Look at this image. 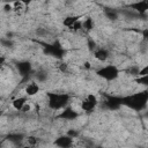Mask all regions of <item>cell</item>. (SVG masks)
<instances>
[{
  "label": "cell",
  "mask_w": 148,
  "mask_h": 148,
  "mask_svg": "<svg viewBox=\"0 0 148 148\" xmlns=\"http://www.w3.org/2000/svg\"><path fill=\"white\" fill-rule=\"evenodd\" d=\"M47 98H49V108L52 109V110H59V109H62L69 97L67 94H57V92H47L46 94Z\"/></svg>",
  "instance_id": "obj_1"
},
{
  "label": "cell",
  "mask_w": 148,
  "mask_h": 148,
  "mask_svg": "<svg viewBox=\"0 0 148 148\" xmlns=\"http://www.w3.org/2000/svg\"><path fill=\"white\" fill-rule=\"evenodd\" d=\"M98 76L110 81V80H114L118 74H119V69L114 66V65H108V66H104L102 68H99L96 73Z\"/></svg>",
  "instance_id": "obj_2"
},
{
  "label": "cell",
  "mask_w": 148,
  "mask_h": 148,
  "mask_svg": "<svg viewBox=\"0 0 148 148\" xmlns=\"http://www.w3.org/2000/svg\"><path fill=\"white\" fill-rule=\"evenodd\" d=\"M97 103H98L97 97H96L95 95L90 94V95H88V96L81 102V108H82V110L86 111V112H91V111H94V109L96 108Z\"/></svg>",
  "instance_id": "obj_3"
},
{
  "label": "cell",
  "mask_w": 148,
  "mask_h": 148,
  "mask_svg": "<svg viewBox=\"0 0 148 148\" xmlns=\"http://www.w3.org/2000/svg\"><path fill=\"white\" fill-rule=\"evenodd\" d=\"M128 7H131L133 10L139 12L140 14H143V13H146L147 9H148V2H147L146 0H141V1H136V2H134V3H132V5H130Z\"/></svg>",
  "instance_id": "obj_4"
},
{
  "label": "cell",
  "mask_w": 148,
  "mask_h": 148,
  "mask_svg": "<svg viewBox=\"0 0 148 148\" xmlns=\"http://www.w3.org/2000/svg\"><path fill=\"white\" fill-rule=\"evenodd\" d=\"M24 91H25V94L28 96H35V95H37L39 92V86L36 82H30L29 84H27Z\"/></svg>",
  "instance_id": "obj_5"
},
{
  "label": "cell",
  "mask_w": 148,
  "mask_h": 148,
  "mask_svg": "<svg viewBox=\"0 0 148 148\" xmlns=\"http://www.w3.org/2000/svg\"><path fill=\"white\" fill-rule=\"evenodd\" d=\"M54 143H56L57 146H59V147H71V146L73 145V139H72L71 136H68V135H66V136H60V138H58V139L54 141Z\"/></svg>",
  "instance_id": "obj_6"
},
{
  "label": "cell",
  "mask_w": 148,
  "mask_h": 148,
  "mask_svg": "<svg viewBox=\"0 0 148 148\" xmlns=\"http://www.w3.org/2000/svg\"><path fill=\"white\" fill-rule=\"evenodd\" d=\"M60 118L62 119H66V120H72V119H75L77 117V113L75 111H73L71 108H66L59 116Z\"/></svg>",
  "instance_id": "obj_7"
},
{
  "label": "cell",
  "mask_w": 148,
  "mask_h": 148,
  "mask_svg": "<svg viewBox=\"0 0 148 148\" xmlns=\"http://www.w3.org/2000/svg\"><path fill=\"white\" fill-rule=\"evenodd\" d=\"M94 57H95L98 61H105V60L109 58V52H108L105 49H98V50L95 51Z\"/></svg>",
  "instance_id": "obj_8"
},
{
  "label": "cell",
  "mask_w": 148,
  "mask_h": 148,
  "mask_svg": "<svg viewBox=\"0 0 148 148\" xmlns=\"http://www.w3.org/2000/svg\"><path fill=\"white\" fill-rule=\"evenodd\" d=\"M17 69L21 73V75H25L31 71V65L28 61H22L17 64Z\"/></svg>",
  "instance_id": "obj_9"
},
{
  "label": "cell",
  "mask_w": 148,
  "mask_h": 148,
  "mask_svg": "<svg viewBox=\"0 0 148 148\" xmlns=\"http://www.w3.org/2000/svg\"><path fill=\"white\" fill-rule=\"evenodd\" d=\"M25 102H27V98H25V97H17V98H15V99L12 102V106H13L16 111H20V110L22 109V106L25 104Z\"/></svg>",
  "instance_id": "obj_10"
},
{
  "label": "cell",
  "mask_w": 148,
  "mask_h": 148,
  "mask_svg": "<svg viewBox=\"0 0 148 148\" xmlns=\"http://www.w3.org/2000/svg\"><path fill=\"white\" fill-rule=\"evenodd\" d=\"M77 20H79V16H76V15H71V16H67V17L64 18L62 24H64L65 27H67V28H71Z\"/></svg>",
  "instance_id": "obj_11"
},
{
  "label": "cell",
  "mask_w": 148,
  "mask_h": 148,
  "mask_svg": "<svg viewBox=\"0 0 148 148\" xmlns=\"http://www.w3.org/2000/svg\"><path fill=\"white\" fill-rule=\"evenodd\" d=\"M92 28H94L92 18L88 17V18H86V20L82 22V29H84V30H87V31H90V30H92Z\"/></svg>",
  "instance_id": "obj_12"
},
{
  "label": "cell",
  "mask_w": 148,
  "mask_h": 148,
  "mask_svg": "<svg viewBox=\"0 0 148 148\" xmlns=\"http://www.w3.org/2000/svg\"><path fill=\"white\" fill-rule=\"evenodd\" d=\"M24 6H25V5H23L20 0H15V1L13 2V10L16 12V13H18V12H21V10L23 9Z\"/></svg>",
  "instance_id": "obj_13"
},
{
  "label": "cell",
  "mask_w": 148,
  "mask_h": 148,
  "mask_svg": "<svg viewBox=\"0 0 148 148\" xmlns=\"http://www.w3.org/2000/svg\"><path fill=\"white\" fill-rule=\"evenodd\" d=\"M27 142H28V145H30V146H35V145L38 143V139H37L36 136H28V138H27Z\"/></svg>",
  "instance_id": "obj_14"
},
{
  "label": "cell",
  "mask_w": 148,
  "mask_h": 148,
  "mask_svg": "<svg viewBox=\"0 0 148 148\" xmlns=\"http://www.w3.org/2000/svg\"><path fill=\"white\" fill-rule=\"evenodd\" d=\"M147 71H148V66H145L142 69H139V72H138V76L147 75Z\"/></svg>",
  "instance_id": "obj_15"
},
{
  "label": "cell",
  "mask_w": 148,
  "mask_h": 148,
  "mask_svg": "<svg viewBox=\"0 0 148 148\" xmlns=\"http://www.w3.org/2000/svg\"><path fill=\"white\" fill-rule=\"evenodd\" d=\"M106 15H108V17L111 18V20H116V18H117V13H116V12H112V10H111V12H108Z\"/></svg>",
  "instance_id": "obj_16"
},
{
  "label": "cell",
  "mask_w": 148,
  "mask_h": 148,
  "mask_svg": "<svg viewBox=\"0 0 148 148\" xmlns=\"http://www.w3.org/2000/svg\"><path fill=\"white\" fill-rule=\"evenodd\" d=\"M3 10H5L6 13L12 12V10H13V5H10V3H6V5L3 6Z\"/></svg>",
  "instance_id": "obj_17"
},
{
  "label": "cell",
  "mask_w": 148,
  "mask_h": 148,
  "mask_svg": "<svg viewBox=\"0 0 148 148\" xmlns=\"http://www.w3.org/2000/svg\"><path fill=\"white\" fill-rule=\"evenodd\" d=\"M30 109H31V106L25 102V104L22 106V109H21L20 111H22V112H28V111H30Z\"/></svg>",
  "instance_id": "obj_18"
},
{
  "label": "cell",
  "mask_w": 148,
  "mask_h": 148,
  "mask_svg": "<svg viewBox=\"0 0 148 148\" xmlns=\"http://www.w3.org/2000/svg\"><path fill=\"white\" fill-rule=\"evenodd\" d=\"M67 135H68V136H71V138L73 139L74 136H77V132H76V131H72V130H69V131H68V133H67Z\"/></svg>",
  "instance_id": "obj_19"
},
{
  "label": "cell",
  "mask_w": 148,
  "mask_h": 148,
  "mask_svg": "<svg viewBox=\"0 0 148 148\" xmlns=\"http://www.w3.org/2000/svg\"><path fill=\"white\" fill-rule=\"evenodd\" d=\"M5 62H6V58L3 56H0V67H2L5 65Z\"/></svg>",
  "instance_id": "obj_20"
},
{
  "label": "cell",
  "mask_w": 148,
  "mask_h": 148,
  "mask_svg": "<svg viewBox=\"0 0 148 148\" xmlns=\"http://www.w3.org/2000/svg\"><path fill=\"white\" fill-rule=\"evenodd\" d=\"M142 35H143V38H145V39H147V38H148V29H143Z\"/></svg>",
  "instance_id": "obj_21"
},
{
  "label": "cell",
  "mask_w": 148,
  "mask_h": 148,
  "mask_svg": "<svg viewBox=\"0 0 148 148\" xmlns=\"http://www.w3.org/2000/svg\"><path fill=\"white\" fill-rule=\"evenodd\" d=\"M20 1H21L23 5L28 6V5H30V3H31V1H32V0H20Z\"/></svg>",
  "instance_id": "obj_22"
},
{
  "label": "cell",
  "mask_w": 148,
  "mask_h": 148,
  "mask_svg": "<svg viewBox=\"0 0 148 148\" xmlns=\"http://www.w3.org/2000/svg\"><path fill=\"white\" fill-rule=\"evenodd\" d=\"M83 65H84V68H87V69H89V68L91 67V66H90V62H88V61H86Z\"/></svg>",
  "instance_id": "obj_23"
}]
</instances>
